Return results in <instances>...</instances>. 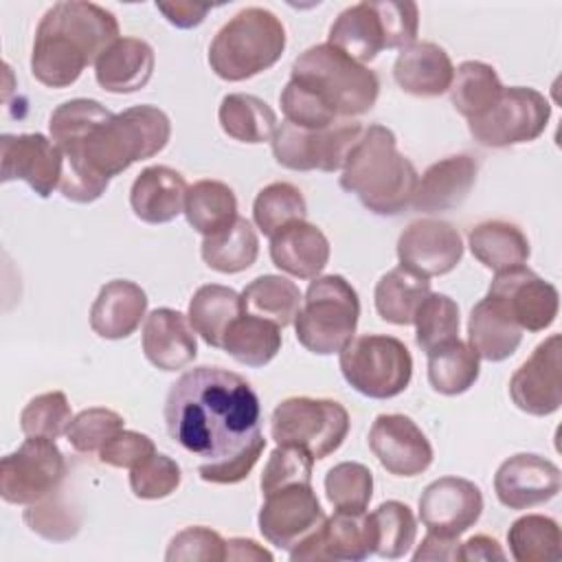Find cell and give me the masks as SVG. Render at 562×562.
<instances>
[{"label":"cell","instance_id":"cell-1","mask_svg":"<svg viewBox=\"0 0 562 562\" xmlns=\"http://www.w3.org/2000/svg\"><path fill=\"white\" fill-rule=\"evenodd\" d=\"M165 424L169 437L200 459V479L215 485L244 481L266 448L255 389L222 367L184 371L167 393Z\"/></svg>","mask_w":562,"mask_h":562},{"label":"cell","instance_id":"cell-2","mask_svg":"<svg viewBox=\"0 0 562 562\" xmlns=\"http://www.w3.org/2000/svg\"><path fill=\"white\" fill-rule=\"evenodd\" d=\"M378 94V75L325 42L294 59L279 103L288 123L323 130L336 121L367 114Z\"/></svg>","mask_w":562,"mask_h":562},{"label":"cell","instance_id":"cell-3","mask_svg":"<svg viewBox=\"0 0 562 562\" xmlns=\"http://www.w3.org/2000/svg\"><path fill=\"white\" fill-rule=\"evenodd\" d=\"M119 33L114 13L101 4L81 0L55 2L37 24L31 72L46 88H68L88 64H94L121 37Z\"/></svg>","mask_w":562,"mask_h":562},{"label":"cell","instance_id":"cell-4","mask_svg":"<svg viewBox=\"0 0 562 562\" xmlns=\"http://www.w3.org/2000/svg\"><path fill=\"white\" fill-rule=\"evenodd\" d=\"M340 189L353 193L375 215H400L411 206L417 169L397 149L393 130L369 125L340 169Z\"/></svg>","mask_w":562,"mask_h":562},{"label":"cell","instance_id":"cell-5","mask_svg":"<svg viewBox=\"0 0 562 562\" xmlns=\"http://www.w3.org/2000/svg\"><path fill=\"white\" fill-rule=\"evenodd\" d=\"M171 136L169 116L149 103L127 108L94 125L86 138L64 149V160L92 169L103 178L162 151Z\"/></svg>","mask_w":562,"mask_h":562},{"label":"cell","instance_id":"cell-6","mask_svg":"<svg viewBox=\"0 0 562 562\" xmlns=\"http://www.w3.org/2000/svg\"><path fill=\"white\" fill-rule=\"evenodd\" d=\"M283 50L281 20L263 7H246L215 33L209 46V66L224 81H246L272 68Z\"/></svg>","mask_w":562,"mask_h":562},{"label":"cell","instance_id":"cell-7","mask_svg":"<svg viewBox=\"0 0 562 562\" xmlns=\"http://www.w3.org/2000/svg\"><path fill=\"white\" fill-rule=\"evenodd\" d=\"M360 299L353 285L340 274H323L310 281L294 331L301 347L316 356L338 353L356 334Z\"/></svg>","mask_w":562,"mask_h":562},{"label":"cell","instance_id":"cell-8","mask_svg":"<svg viewBox=\"0 0 562 562\" xmlns=\"http://www.w3.org/2000/svg\"><path fill=\"white\" fill-rule=\"evenodd\" d=\"M338 367L345 382L371 400H391L404 393L413 378L408 347L386 334L351 338L338 351Z\"/></svg>","mask_w":562,"mask_h":562},{"label":"cell","instance_id":"cell-9","mask_svg":"<svg viewBox=\"0 0 562 562\" xmlns=\"http://www.w3.org/2000/svg\"><path fill=\"white\" fill-rule=\"evenodd\" d=\"M349 432V413L336 400L288 397L270 415V437L277 446H296L314 459L336 452Z\"/></svg>","mask_w":562,"mask_h":562},{"label":"cell","instance_id":"cell-10","mask_svg":"<svg viewBox=\"0 0 562 562\" xmlns=\"http://www.w3.org/2000/svg\"><path fill=\"white\" fill-rule=\"evenodd\" d=\"M362 125L353 119L336 121L323 130L279 123L272 136L274 160L292 171H340L362 136Z\"/></svg>","mask_w":562,"mask_h":562},{"label":"cell","instance_id":"cell-11","mask_svg":"<svg viewBox=\"0 0 562 562\" xmlns=\"http://www.w3.org/2000/svg\"><path fill=\"white\" fill-rule=\"evenodd\" d=\"M551 119L547 97L527 86L503 88L498 101L479 119L468 121L472 138L483 147H509L536 140Z\"/></svg>","mask_w":562,"mask_h":562},{"label":"cell","instance_id":"cell-12","mask_svg":"<svg viewBox=\"0 0 562 562\" xmlns=\"http://www.w3.org/2000/svg\"><path fill=\"white\" fill-rule=\"evenodd\" d=\"M66 476V459L55 439L26 437L0 461V496L11 505H33L57 492Z\"/></svg>","mask_w":562,"mask_h":562},{"label":"cell","instance_id":"cell-13","mask_svg":"<svg viewBox=\"0 0 562 562\" xmlns=\"http://www.w3.org/2000/svg\"><path fill=\"white\" fill-rule=\"evenodd\" d=\"M325 518L312 483H294L263 496L257 525L259 533L270 544L290 553L301 540L316 531Z\"/></svg>","mask_w":562,"mask_h":562},{"label":"cell","instance_id":"cell-14","mask_svg":"<svg viewBox=\"0 0 562 562\" xmlns=\"http://www.w3.org/2000/svg\"><path fill=\"white\" fill-rule=\"evenodd\" d=\"M487 294L498 299L516 325L525 331H544L558 318V288L527 266L496 272Z\"/></svg>","mask_w":562,"mask_h":562},{"label":"cell","instance_id":"cell-15","mask_svg":"<svg viewBox=\"0 0 562 562\" xmlns=\"http://www.w3.org/2000/svg\"><path fill=\"white\" fill-rule=\"evenodd\" d=\"M0 178L2 182L22 180L40 198L59 189L64 173L61 149L44 134H2L0 136Z\"/></svg>","mask_w":562,"mask_h":562},{"label":"cell","instance_id":"cell-16","mask_svg":"<svg viewBox=\"0 0 562 562\" xmlns=\"http://www.w3.org/2000/svg\"><path fill=\"white\" fill-rule=\"evenodd\" d=\"M463 257L459 231L443 220L424 217L411 222L397 239L400 266L430 279L452 272Z\"/></svg>","mask_w":562,"mask_h":562},{"label":"cell","instance_id":"cell-17","mask_svg":"<svg viewBox=\"0 0 562 562\" xmlns=\"http://www.w3.org/2000/svg\"><path fill=\"white\" fill-rule=\"evenodd\" d=\"M369 450L393 476H417L432 463V446L422 428L400 413H382L369 430Z\"/></svg>","mask_w":562,"mask_h":562},{"label":"cell","instance_id":"cell-18","mask_svg":"<svg viewBox=\"0 0 562 562\" xmlns=\"http://www.w3.org/2000/svg\"><path fill=\"white\" fill-rule=\"evenodd\" d=\"M560 334L544 338L509 380V397L527 415L547 417L562 404Z\"/></svg>","mask_w":562,"mask_h":562},{"label":"cell","instance_id":"cell-19","mask_svg":"<svg viewBox=\"0 0 562 562\" xmlns=\"http://www.w3.org/2000/svg\"><path fill=\"white\" fill-rule=\"evenodd\" d=\"M481 514L479 485L461 476H439L419 496V520L432 533L459 538L476 525Z\"/></svg>","mask_w":562,"mask_h":562},{"label":"cell","instance_id":"cell-20","mask_svg":"<svg viewBox=\"0 0 562 562\" xmlns=\"http://www.w3.org/2000/svg\"><path fill=\"white\" fill-rule=\"evenodd\" d=\"M562 487L560 468L540 454L520 452L505 459L494 474V492L507 509H529L549 503Z\"/></svg>","mask_w":562,"mask_h":562},{"label":"cell","instance_id":"cell-21","mask_svg":"<svg viewBox=\"0 0 562 562\" xmlns=\"http://www.w3.org/2000/svg\"><path fill=\"white\" fill-rule=\"evenodd\" d=\"M373 553L371 529L367 520V512L349 514L334 512V516L325 518L323 525L312 531L305 540H301L292 551L290 560H345V562H362Z\"/></svg>","mask_w":562,"mask_h":562},{"label":"cell","instance_id":"cell-22","mask_svg":"<svg viewBox=\"0 0 562 562\" xmlns=\"http://www.w3.org/2000/svg\"><path fill=\"white\" fill-rule=\"evenodd\" d=\"M479 165L468 154L446 156L432 162L422 178H417V187L411 200V206L419 213H441L457 209L470 195L476 182Z\"/></svg>","mask_w":562,"mask_h":562},{"label":"cell","instance_id":"cell-23","mask_svg":"<svg viewBox=\"0 0 562 562\" xmlns=\"http://www.w3.org/2000/svg\"><path fill=\"white\" fill-rule=\"evenodd\" d=\"M143 353L160 371H180L198 356L189 318L171 307H156L145 316Z\"/></svg>","mask_w":562,"mask_h":562},{"label":"cell","instance_id":"cell-24","mask_svg":"<svg viewBox=\"0 0 562 562\" xmlns=\"http://www.w3.org/2000/svg\"><path fill=\"white\" fill-rule=\"evenodd\" d=\"M189 184L184 176L167 165L145 167L130 189V206L140 222L167 224L184 213Z\"/></svg>","mask_w":562,"mask_h":562},{"label":"cell","instance_id":"cell-25","mask_svg":"<svg viewBox=\"0 0 562 562\" xmlns=\"http://www.w3.org/2000/svg\"><path fill=\"white\" fill-rule=\"evenodd\" d=\"M156 66L154 48L140 37H119L94 61L97 83L112 94L143 90Z\"/></svg>","mask_w":562,"mask_h":562},{"label":"cell","instance_id":"cell-26","mask_svg":"<svg viewBox=\"0 0 562 562\" xmlns=\"http://www.w3.org/2000/svg\"><path fill=\"white\" fill-rule=\"evenodd\" d=\"M145 312V290L134 281L112 279L99 290L90 307V327L99 338L123 340L140 327Z\"/></svg>","mask_w":562,"mask_h":562},{"label":"cell","instance_id":"cell-27","mask_svg":"<svg viewBox=\"0 0 562 562\" xmlns=\"http://www.w3.org/2000/svg\"><path fill=\"white\" fill-rule=\"evenodd\" d=\"M270 259L290 277L316 279L329 261V241L318 226L299 220L270 237Z\"/></svg>","mask_w":562,"mask_h":562},{"label":"cell","instance_id":"cell-28","mask_svg":"<svg viewBox=\"0 0 562 562\" xmlns=\"http://www.w3.org/2000/svg\"><path fill=\"white\" fill-rule=\"evenodd\" d=\"M395 83L415 97H439L450 90L454 66L450 55L435 42H413L402 48L393 64Z\"/></svg>","mask_w":562,"mask_h":562},{"label":"cell","instance_id":"cell-29","mask_svg":"<svg viewBox=\"0 0 562 562\" xmlns=\"http://www.w3.org/2000/svg\"><path fill=\"white\" fill-rule=\"evenodd\" d=\"M327 44L362 66L373 61L386 48V29L378 0H364L340 11L329 26Z\"/></svg>","mask_w":562,"mask_h":562},{"label":"cell","instance_id":"cell-30","mask_svg":"<svg viewBox=\"0 0 562 562\" xmlns=\"http://www.w3.org/2000/svg\"><path fill=\"white\" fill-rule=\"evenodd\" d=\"M522 342V329L509 316L505 305L485 294L470 312L468 345L487 362H503L516 353Z\"/></svg>","mask_w":562,"mask_h":562},{"label":"cell","instance_id":"cell-31","mask_svg":"<svg viewBox=\"0 0 562 562\" xmlns=\"http://www.w3.org/2000/svg\"><path fill=\"white\" fill-rule=\"evenodd\" d=\"M468 246L474 259L494 272L525 266L531 252L527 235L505 220H487L472 226Z\"/></svg>","mask_w":562,"mask_h":562},{"label":"cell","instance_id":"cell-32","mask_svg":"<svg viewBox=\"0 0 562 562\" xmlns=\"http://www.w3.org/2000/svg\"><path fill=\"white\" fill-rule=\"evenodd\" d=\"M244 312L241 294L228 285L206 283L198 288L189 301L187 318L193 331L215 349H222L228 325Z\"/></svg>","mask_w":562,"mask_h":562},{"label":"cell","instance_id":"cell-33","mask_svg":"<svg viewBox=\"0 0 562 562\" xmlns=\"http://www.w3.org/2000/svg\"><path fill=\"white\" fill-rule=\"evenodd\" d=\"M222 349L246 367H266L281 351V327L241 312L226 329Z\"/></svg>","mask_w":562,"mask_h":562},{"label":"cell","instance_id":"cell-34","mask_svg":"<svg viewBox=\"0 0 562 562\" xmlns=\"http://www.w3.org/2000/svg\"><path fill=\"white\" fill-rule=\"evenodd\" d=\"M428 384L441 395H461L479 380L481 364L474 349L459 336L450 338L428 353Z\"/></svg>","mask_w":562,"mask_h":562},{"label":"cell","instance_id":"cell-35","mask_svg":"<svg viewBox=\"0 0 562 562\" xmlns=\"http://www.w3.org/2000/svg\"><path fill=\"white\" fill-rule=\"evenodd\" d=\"M217 119L226 136L248 145L272 140L279 125L274 110L263 99L244 92L226 94L220 103Z\"/></svg>","mask_w":562,"mask_h":562},{"label":"cell","instance_id":"cell-36","mask_svg":"<svg viewBox=\"0 0 562 562\" xmlns=\"http://www.w3.org/2000/svg\"><path fill=\"white\" fill-rule=\"evenodd\" d=\"M184 217L189 226L202 237L224 231L239 217L235 191L220 180L193 182L187 191Z\"/></svg>","mask_w":562,"mask_h":562},{"label":"cell","instance_id":"cell-37","mask_svg":"<svg viewBox=\"0 0 562 562\" xmlns=\"http://www.w3.org/2000/svg\"><path fill=\"white\" fill-rule=\"evenodd\" d=\"M202 261L222 274L248 270L259 255V237L246 217H237L224 231L202 239Z\"/></svg>","mask_w":562,"mask_h":562},{"label":"cell","instance_id":"cell-38","mask_svg":"<svg viewBox=\"0 0 562 562\" xmlns=\"http://www.w3.org/2000/svg\"><path fill=\"white\" fill-rule=\"evenodd\" d=\"M430 294V281L397 266L380 277L373 290L375 310L391 325H411L419 303Z\"/></svg>","mask_w":562,"mask_h":562},{"label":"cell","instance_id":"cell-39","mask_svg":"<svg viewBox=\"0 0 562 562\" xmlns=\"http://www.w3.org/2000/svg\"><path fill=\"white\" fill-rule=\"evenodd\" d=\"M301 303L299 285L281 274H261L241 290L244 312L272 321L279 327L294 323Z\"/></svg>","mask_w":562,"mask_h":562},{"label":"cell","instance_id":"cell-40","mask_svg":"<svg viewBox=\"0 0 562 562\" xmlns=\"http://www.w3.org/2000/svg\"><path fill=\"white\" fill-rule=\"evenodd\" d=\"M503 83L496 70L485 61L468 59L454 68V79L450 86V101L454 110L474 121L483 116L503 94Z\"/></svg>","mask_w":562,"mask_h":562},{"label":"cell","instance_id":"cell-41","mask_svg":"<svg viewBox=\"0 0 562 562\" xmlns=\"http://www.w3.org/2000/svg\"><path fill=\"white\" fill-rule=\"evenodd\" d=\"M373 553L386 560L404 558L417 538V520L402 501H384L367 514Z\"/></svg>","mask_w":562,"mask_h":562},{"label":"cell","instance_id":"cell-42","mask_svg":"<svg viewBox=\"0 0 562 562\" xmlns=\"http://www.w3.org/2000/svg\"><path fill=\"white\" fill-rule=\"evenodd\" d=\"M507 544L516 562H555L560 560L562 536L553 518L527 514L512 522Z\"/></svg>","mask_w":562,"mask_h":562},{"label":"cell","instance_id":"cell-43","mask_svg":"<svg viewBox=\"0 0 562 562\" xmlns=\"http://www.w3.org/2000/svg\"><path fill=\"white\" fill-rule=\"evenodd\" d=\"M307 202L299 187L292 182H270L263 187L255 202H252V220L255 226L266 235L272 237L281 228L292 222L305 220Z\"/></svg>","mask_w":562,"mask_h":562},{"label":"cell","instance_id":"cell-44","mask_svg":"<svg viewBox=\"0 0 562 562\" xmlns=\"http://www.w3.org/2000/svg\"><path fill=\"white\" fill-rule=\"evenodd\" d=\"M325 496L336 512L362 514L373 496V474L364 463L342 461L325 474Z\"/></svg>","mask_w":562,"mask_h":562},{"label":"cell","instance_id":"cell-45","mask_svg":"<svg viewBox=\"0 0 562 562\" xmlns=\"http://www.w3.org/2000/svg\"><path fill=\"white\" fill-rule=\"evenodd\" d=\"M415 325V342L422 351H430L437 345L457 338L461 318H459V305L441 292H430L417 307L413 316Z\"/></svg>","mask_w":562,"mask_h":562},{"label":"cell","instance_id":"cell-46","mask_svg":"<svg viewBox=\"0 0 562 562\" xmlns=\"http://www.w3.org/2000/svg\"><path fill=\"white\" fill-rule=\"evenodd\" d=\"M112 112L97 99H70L57 105L48 119L50 140L64 151L86 138V134L110 119Z\"/></svg>","mask_w":562,"mask_h":562},{"label":"cell","instance_id":"cell-47","mask_svg":"<svg viewBox=\"0 0 562 562\" xmlns=\"http://www.w3.org/2000/svg\"><path fill=\"white\" fill-rule=\"evenodd\" d=\"M22 518L33 533L50 542H66L75 538L81 527L79 512L66 503L59 490L33 505H26Z\"/></svg>","mask_w":562,"mask_h":562},{"label":"cell","instance_id":"cell-48","mask_svg":"<svg viewBox=\"0 0 562 562\" xmlns=\"http://www.w3.org/2000/svg\"><path fill=\"white\" fill-rule=\"evenodd\" d=\"M72 422V411L66 393L48 391L29 400L20 413V428L26 437L57 439L66 435L68 424Z\"/></svg>","mask_w":562,"mask_h":562},{"label":"cell","instance_id":"cell-49","mask_svg":"<svg viewBox=\"0 0 562 562\" xmlns=\"http://www.w3.org/2000/svg\"><path fill=\"white\" fill-rule=\"evenodd\" d=\"M182 481L180 465L169 457L154 452L130 470V487L136 498L158 501L171 496Z\"/></svg>","mask_w":562,"mask_h":562},{"label":"cell","instance_id":"cell-50","mask_svg":"<svg viewBox=\"0 0 562 562\" xmlns=\"http://www.w3.org/2000/svg\"><path fill=\"white\" fill-rule=\"evenodd\" d=\"M123 417L112 408H83L68 424L66 439L77 452H97L110 437L123 430Z\"/></svg>","mask_w":562,"mask_h":562},{"label":"cell","instance_id":"cell-51","mask_svg":"<svg viewBox=\"0 0 562 562\" xmlns=\"http://www.w3.org/2000/svg\"><path fill=\"white\" fill-rule=\"evenodd\" d=\"M314 457L296 446H277L270 452V459L261 474V494H270L285 485L294 483H312Z\"/></svg>","mask_w":562,"mask_h":562},{"label":"cell","instance_id":"cell-52","mask_svg":"<svg viewBox=\"0 0 562 562\" xmlns=\"http://www.w3.org/2000/svg\"><path fill=\"white\" fill-rule=\"evenodd\" d=\"M169 562H222L226 560V540L211 527H187L178 531L165 553Z\"/></svg>","mask_w":562,"mask_h":562},{"label":"cell","instance_id":"cell-53","mask_svg":"<svg viewBox=\"0 0 562 562\" xmlns=\"http://www.w3.org/2000/svg\"><path fill=\"white\" fill-rule=\"evenodd\" d=\"M156 452L154 441L138 430H119L114 437H110L101 450H99V461L112 468H127L132 470L147 457Z\"/></svg>","mask_w":562,"mask_h":562},{"label":"cell","instance_id":"cell-54","mask_svg":"<svg viewBox=\"0 0 562 562\" xmlns=\"http://www.w3.org/2000/svg\"><path fill=\"white\" fill-rule=\"evenodd\" d=\"M156 9L176 29H193V26H200L204 22L206 13L211 11V4L176 0V2H156Z\"/></svg>","mask_w":562,"mask_h":562},{"label":"cell","instance_id":"cell-55","mask_svg":"<svg viewBox=\"0 0 562 562\" xmlns=\"http://www.w3.org/2000/svg\"><path fill=\"white\" fill-rule=\"evenodd\" d=\"M459 549H461L459 538L428 531L426 538L422 540V544L415 549L413 560L415 562H419V560H448V562H457L459 560Z\"/></svg>","mask_w":562,"mask_h":562},{"label":"cell","instance_id":"cell-56","mask_svg":"<svg viewBox=\"0 0 562 562\" xmlns=\"http://www.w3.org/2000/svg\"><path fill=\"white\" fill-rule=\"evenodd\" d=\"M459 560H505V551L494 538L479 533L461 542Z\"/></svg>","mask_w":562,"mask_h":562},{"label":"cell","instance_id":"cell-57","mask_svg":"<svg viewBox=\"0 0 562 562\" xmlns=\"http://www.w3.org/2000/svg\"><path fill=\"white\" fill-rule=\"evenodd\" d=\"M226 560H239V562H261L272 560V553L263 549L257 540L250 538H228L226 540Z\"/></svg>","mask_w":562,"mask_h":562}]
</instances>
